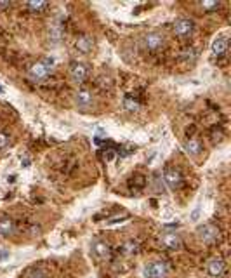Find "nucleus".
<instances>
[{
  "label": "nucleus",
  "mask_w": 231,
  "mask_h": 278,
  "mask_svg": "<svg viewBox=\"0 0 231 278\" xmlns=\"http://www.w3.org/2000/svg\"><path fill=\"white\" fill-rule=\"evenodd\" d=\"M70 77L73 84H78V85L84 84V80L87 77V66L82 63H73L70 66Z\"/></svg>",
  "instance_id": "6"
},
{
  "label": "nucleus",
  "mask_w": 231,
  "mask_h": 278,
  "mask_svg": "<svg viewBox=\"0 0 231 278\" xmlns=\"http://www.w3.org/2000/svg\"><path fill=\"white\" fill-rule=\"evenodd\" d=\"M52 66H54L52 58H45V59H42V61H38V63L32 64V68L28 70L30 80H33V82L45 80V78L52 73Z\"/></svg>",
  "instance_id": "1"
},
{
  "label": "nucleus",
  "mask_w": 231,
  "mask_h": 278,
  "mask_svg": "<svg viewBox=\"0 0 231 278\" xmlns=\"http://www.w3.org/2000/svg\"><path fill=\"white\" fill-rule=\"evenodd\" d=\"M193 30H195V24H193L191 19L181 17V19H177V21L174 23V33H176L177 37H181V38L189 37V35L193 33Z\"/></svg>",
  "instance_id": "5"
},
{
  "label": "nucleus",
  "mask_w": 231,
  "mask_h": 278,
  "mask_svg": "<svg viewBox=\"0 0 231 278\" xmlns=\"http://www.w3.org/2000/svg\"><path fill=\"white\" fill-rule=\"evenodd\" d=\"M162 242H163V245H165L167 249H172V250L181 249V238H179L177 235H174V233H167V235H163Z\"/></svg>",
  "instance_id": "10"
},
{
  "label": "nucleus",
  "mask_w": 231,
  "mask_h": 278,
  "mask_svg": "<svg viewBox=\"0 0 231 278\" xmlns=\"http://www.w3.org/2000/svg\"><path fill=\"white\" fill-rule=\"evenodd\" d=\"M137 249H139V247H137V243H136L134 240H127L124 245L120 247V252H122L124 256H134L136 252H137Z\"/></svg>",
  "instance_id": "16"
},
{
  "label": "nucleus",
  "mask_w": 231,
  "mask_h": 278,
  "mask_svg": "<svg viewBox=\"0 0 231 278\" xmlns=\"http://www.w3.org/2000/svg\"><path fill=\"white\" fill-rule=\"evenodd\" d=\"M14 233V223L9 217H2L0 219V235L2 236H11Z\"/></svg>",
  "instance_id": "13"
},
{
  "label": "nucleus",
  "mask_w": 231,
  "mask_h": 278,
  "mask_svg": "<svg viewBox=\"0 0 231 278\" xmlns=\"http://www.w3.org/2000/svg\"><path fill=\"white\" fill-rule=\"evenodd\" d=\"M92 252H94L99 259H108V257L111 256V249H110V245H108L106 242H102V240H96L94 243H92Z\"/></svg>",
  "instance_id": "8"
},
{
  "label": "nucleus",
  "mask_w": 231,
  "mask_h": 278,
  "mask_svg": "<svg viewBox=\"0 0 231 278\" xmlns=\"http://www.w3.org/2000/svg\"><path fill=\"white\" fill-rule=\"evenodd\" d=\"M7 145H9V136L4 134V132H0V150H2V148H6Z\"/></svg>",
  "instance_id": "22"
},
{
  "label": "nucleus",
  "mask_w": 231,
  "mask_h": 278,
  "mask_svg": "<svg viewBox=\"0 0 231 278\" xmlns=\"http://www.w3.org/2000/svg\"><path fill=\"white\" fill-rule=\"evenodd\" d=\"M184 148H186V151L191 153V155H198V153H202V143H200L198 139H188L186 145H184Z\"/></svg>",
  "instance_id": "15"
},
{
  "label": "nucleus",
  "mask_w": 231,
  "mask_h": 278,
  "mask_svg": "<svg viewBox=\"0 0 231 278\" xmlns=\"http://www.w3.org/2000/svg\"><path fill=\"white\" fill-rule=\"evenodd\" d=\"M219 235H221L219 228L214 224H203L196 230V236H198L203 243H214V242H217L219 240Z\"/></svg>",
  "instance_id": "2"
},
{
  "label": "nucleus",
  "mask_w": 231,
  "mask_h": 278,
  "mask_svg": "<svg viewBox=\"0 0 231 278\" xmlns=\"http://www.w3.org/2000/svg\"><path fill=\"white\" fill-rule=\"evenodd\" d=\"M24 278H45V273H43L42 268H30L24 275Z\"/></svg>",
  "instance_id": "19"
},
{
  "label": "nucleus",
  "mask_w": 231,
  "mask_h": 278,
  "mask_svg": "<svg viewBox=\"0 0 231 278\" xmlns=\"http://www.w3.org/2000/svg\"><path fill=\"white\" fill-rule=\"evenodd\" d=\"M75 45L80 52L87 54V52H91V49H92V38L87 37V35H80V37H76Z\"/></svg>",
  "instance_id": "11"
},
{
  "label": "nucleus",
  "mask_w": 231,
  "mask_h": 278,
  "mask_svg": "<svg viewBox=\"0 0 231 278\" xmlns=\"http://www.w3.org/2000/svg\"><path fill=\"white\" fill-rule=\"evenodd\" d=\"M162 45H163V37L160 33H148L143 38V47L146 51H158Z\"/></svg>",
  "instance_id": "7"
},
{
  "label": "nucleus",
  "mask_w": 231,
  "mask_h": 278,
  "mask_svg": "<svg viewBox=\"0 0 231 278\" xmlns=\"http://www.w3.org/2000/svg\"><path fill=\"white\" fill-rule=\"evenodd\" d=\"M198 214H200V210L196 208V210H195L193 214H191V219H193V221H196V219H198Z\"/></svg>",
  "instance_id": "25"
},
{
  "label": "nucleus",
  "mask_w": 231,
  "mask_h": 278,
  "mask_svg": "<svg viewBox=\"0 0 231 278\" xmlns=\"http://www.w3.org/2000/svg\"><path fill=\"white\" fill-rule=\"evenodd\" d=\"M226 47H228V42H226L224 37L215 38L214 42H212V52H214L215 56H222V54L226 52Z\"/></svg>",
  "instance_id": "14"
},
{
  "label": "nucleus",
  "mask_w": 231,
  "mask_h": 278,
  "mask_svg": "<svg viewBox=\"0 0 231 278\" xmlns=\"http://www.w3.org/2000/svg\"><path fill=\"white\" fill-rule=\"evenodd\" d=\"M11 7V2H0V9H9Z\"/></svg>",
  "instance_id": "24"
},
{
  "label": "nucleus",
  "mask_w": 231,
  "mask_h": 278,
  "mask_svg": "<svg viewBox=\"0 0 231 278\" xmlns=\"http://www.w3.org/2000/svg\"><path fill=\"white\" fill-rule=\"evenodd\" d=\"M207 271H209L210 276L219 278L224 273V261L222 259H210L209 264H207Z\"/></svg>",
  "instance_id": "9"
},
{
  "label": "nucleus",
  "mask_w": 231,
  "mask_h": 278,
  "mask_svg": "<svg viewBox=\"0 0 231 278\" xmlns=\"http://www.w3.org/2000/svg\"><path fill=\"white\" fill-rule=\"evenodd\" d=\"M124 108L127 111H137V110H139V101L132 96H125L124 97Z\"/></svg>",
  "instance_id": "18"
},
{
  "label": "nucleus",
  "mask_w": 231,
  "mask_h": 278,
  "mask_svg": "<svg viewBox=\"0 0 231 278\" xmlns=\"http://www.w3.org/2000/svg\"><path fill=\"white\" fill-rule=\"evenodd\" d=\"M76 104L80 108H89L92 104V94L87 89H82V91L76 92Z\"/></svg>",
  "instance_id": "12"
},
{
  "label": "nucleus",
  "mask_w": 231,
  "mask_h": 278,
  "mask_svg": "<svg viewBox=\"0 0 231 278\" xmlns=\"http://www.w3.org/2000/svg\"><path fill=\"white\" fill-rule=\"evenodd\" d=\"M167 271H169V268H167L165 262L156 261L146 264L144 269H143V275H144V278H165Z\"/></svg>",
  "instance_id": "3"
},
{
  "label": "nucleus",
  "mask_w": 231,
  "mask_h": 278,
  "mask_svg": "<svg viewBox=\"0 0 231 278\" xmlns=\"http://www.w3.org/2000/svg\"><path fill=\"white\" fill-rule=\"evenodd\" d=\"M193 54H195V51H193V49H189V51H184V52H183V58H184V59L193 58Z\"/></svg>",
  "instance_id": "23"
},
{
  "label": "nucleus",
  "mask_w": 231,
  "mask_h": 278,
  "mask_svg": "<svg viewBox=\"0 0 231 278\" xmlns=\"http://www.w3.org/2000/svg\"><path fill=\"white\" fill-rule=\"evenodd\" d=\"M146 186V177L144 176H141V174H137L136 177H132V182H130V190L132 191H141L143 188Z\"/></svg>",
  "instance_id": "17"
},
{
  "label": "nucleus",
  "mask_w": 231,
  "mask_h": 278,
  "mask_svg": "<svg viewBox=\"0 0 231 278\" xmlns=\"http://www.w3.org/2000/svg\"><path fill=\"white\" fill-rule=\"evenodd\" d=\"M28 7H30L33 12H40V11H43V9H47L49 4L47 2H28Z\"/></svg>",
  "instance_id": "20"
},
{
  "label": "nucleus",
  "mask_w": 231,
  "mask_h": 278,
  "mask_svg": "<svg viewBox=\"0 0 231 278\" xmlns=\"http://www.w3.org/2000/svg\"><path fill=\"white\" fill-rule=\"evenodd\" d=\"M0 94H4V89H2V87H0Z\"/></svg>",
  "instance_id": "26"
},
{
  "label": "nucleus",
  "mask_w": 231,
  "mask_h": 278,
  "mask_svg": "<svg viewBox=\"0 0 231 278\" xmlns=\"http://www.w3.org/2000/svg\"><path fill=\"white\" fill-rule=\"evenodd\" d=\"M163 181L169 186V190H172V191H176V190H179L183 186V176L179 174V171L172 169V167H167L163 171Z\"/></svg>",
  "instance_id": "4"
},
{
  "label": "nucleus",
  "mask_w": 231,
  "mask_h": 278,
  "mask_svg": "<svg viewBox=\"0 0 231 278\" xmlns=\"http://www.w3.org/2000/svg\"><path fill=\"white\" fill-rule=\"evenodd\" d=\"M221 4L217 2V0H214V2H202V7L203 9H217Z\"/></svg>",
  "instance_id": "21"
}]
</instances>
